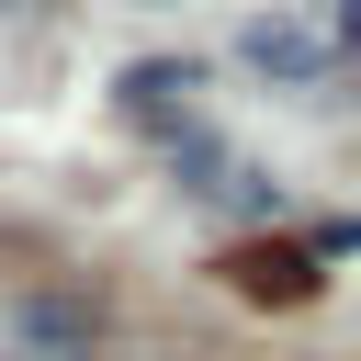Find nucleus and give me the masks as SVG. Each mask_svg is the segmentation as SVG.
Listing matches in <instances>:
<instances>
[{"label": "nucleus", "mask_w": 361, "mask_h": 361, "mask_svg": "<svg viewBox=\"0 0 361 361\" xmlns=\"http://www.w3.org/2000/svg\"><path fill=\"white\" fill-rule=\"evenodd\" d=\"M102 350V316L90 293H0V361H90Z\"/></svg>", "instance_id": "f257e3e1"}]
</instances>
